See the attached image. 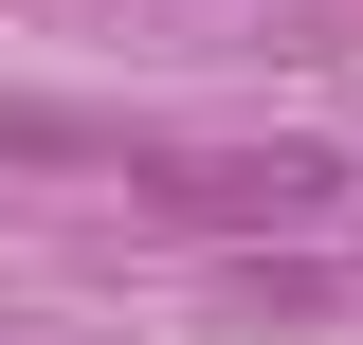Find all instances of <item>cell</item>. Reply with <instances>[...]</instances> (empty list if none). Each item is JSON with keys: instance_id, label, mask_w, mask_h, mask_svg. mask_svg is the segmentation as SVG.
<instances>
[{"instance_id": "obj_1", "label": "cell", "mask_w": 363, "mask_h": 345, "mask_svg": "<svg viewBox=\"0 0 363 345\" xmlns=\"http://www.w3.org/2000/svg\"><path fill=\"white\" fill-rule=\"evenodd\" d=\"M145 200L182 236H327L345 218V164L327 146H200V164H145Z\"/></svg>"}]
</instances>
